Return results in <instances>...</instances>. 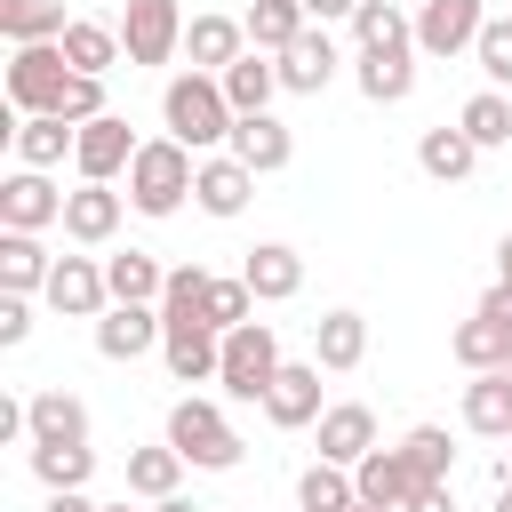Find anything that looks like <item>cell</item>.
<instances>
[{
  "label": "cell",
  "mask_w": 512,
  "mask_h": 512,
  "mask_svg": "<svg viewBox=\"0 0 512 512\" xmlns=\"http://www.w3.org/2000/svg\"><path fill=\"white\" fill-rule=\"evenodd\" d=\"M72 144H80V128H72V120H56V112L16 120V160H24V168H56Z\"/></svg>",
  "instance_id": "obj_34"
},
{
  "label": "cell",
  "mask_w": 512,
  "mask_h": 512,
  "mask_svg": "<svg viewBox=\"0 0 512 512\" xmlns=\"http://www.w3.org/2000/svg\"><path fill=\"white\" fill-rule=\"evenodd\" d=\"M168 448L184 464H200V472H232L240 464V432H232V416L216 400H176L168 408Z\"/></svg>",
  "instance_id": "obj_3"
},
{
  "label": "cell",
  "mask_w": 512,
  "mask_h": 512,
  "mask_svg": "<svg viewBox=\"0 0 512 512\" xmlns=\"http://www.w3.org/2000/svg\"><path fill=\"white\" fill-rule=\"evenodd\" d=\"M192 184H200V160H192L176 136H152V144L136 152V168H128V208H136V216H176V208L192 200Z\"/></svg>",
  "instance_id": "obj_2"
},
{
  "label": "cell",
  "mask_w": 512,
  "mask_h": 512,
  "mask_svg": "<svg viewBox=\"0 0 512 512\" xmlns=\"http://www.w3.org/2000/svg\"><path fill=\"white\" fill-rule=\"evenodd\" d=\"M368 448H376V408H368V400H336V408L320 416V464H344V472H352Z\"/></svg>",
  "instance_id": "obj_17"
},
{
  "label": "cell",
  "mask_w": 512,
  "mask_h": 512,
  "mask_svg": "<svg viewBox=\"0 0 512 512\" xmlns=\"http://www.w3.org/2000/svg\"><path fill=\"white\" fill-rule=\"evenodd\" d=\"M464 424H472V432H488V440H504V432H512V376H504V368H488V376H472V384H464Z\"/></svg>",
  "instance_id": "obj_30"
},
{
  "label": "cell",
  "mask_w": 512,
  "mask_h": 512,
  "mask_svg": "<svg viewBox=\"0 0 512 512\" xmlns=\"http://www.w3.org/2000/svg\"><path fill=\"white\" fill-rule=\"evenodd\" d=\"M104 280H112V304H160V296H168V272H160L144 248L104 256Z\"/></svg>",
  "instance_id": "obj_32"
},
{
  "label": "cell",
  "mask_w": 512,
  "mask_h": 512,
  "mask_svg": "<svg viewBox=\"0 0 512 512\" xmlns=\"http://www.w3.org/2000/svg\"><path fill=\"white\" fill-rule=\"evenodd\" d=\"M160 352H168V376L176 384H216V368H224V336L208 320H168Z\"/></svg>",
  "instance_id": "obj_11"
},
{
  "label": "cell",
  "mask_w": 512,
  "mask_h": 512,
  "mask_svg": "<svg viewBox=\"0 0 512 512\" xmlns=\"http://www.w3.org/2000/svg\"><path fill=\"white\" fill-rule=\"evenodd\" d=\"M272 88H280V64H264L256 48L224 72V104L240 112V120H256V112H272Z\"/></svg>",
  "instance_id": "obj_31"
},
{
  "label": "cell",
  "mask_w": 512,
  "mask_h": 512,
  "mask_svg": "<svg viewBox=\"0 0 512 512\" xmlns=\"http://www.w3.org/2000/svg\"><path fill=\"white\" fill-rule=\"evenodd\" d=\"M504 440H512V432H504Z\"/></svg>",
  "instance_id": "obj_54"
},
{
  "label": "cell",
  "mask_w": 512,
  "mask_h": 512,
  "mask_svg": "<svg viewBox=\"0 0 512 512\" xmlns=\"http://www.w3.org/2000/svg\"><path fill=\"white\" fill-rule=\"evenodd\" d=\"M24 336H32V296L0 288V344H24Z\"/></svg>",
  "instance_id": "obj_44"
},
{
  "label": "cell",
  "mask_w": 512,
  "mask_h": 512,
  "mask_svg": "<svg viewBox=\"0 0 512 512\" xmlns=\"http://www.w3.org/2000/svg\"><path fill=\"white\" fill-rule=\"evenodd\" d=\"M208 280H216V272L176 264V272H168V296H160V320H208Z\"/></svg>",
  "instance_id": "obj_40"
},
{
  "label": "cell",
  "mask_w": 512,
  "mask_h": 512,
  "mask_svg": "<svg viewBox=\"0 0 512 512\" xmlns=\"http://www.w3.org/2000/svg\"><path fill=\"white\" fill-rule=\"evenodd\" d=\"M352 480H360V504H392V512H400V504L416 496V472H408L400 448H368V456L352 464Z\"/></svg>",
  "instance_id": "obj_26"
},
{
  "label": "cell",
  "mask_w": 512,
  "mask_h": 512,
  "mask_svg": "<svg viewBox=\"0 0 512 512\" xmlns=\"http://www.w3.org/2000/svg\"><path fill=\"white\" fill-rule=\"evenodd\" d=\"M480 72H488V88H512V16H488L480 24Z\"/></svg>",
  "instance_id": "obj_43"
},
{
  "label": "cell",
  "mask_w": 512,
  "mask_h": 512,
  "mask_svg": "<svg viewBox=\"0 0 512 512\" xmlns=\"http://www.w3.org/2000/svg\"><path fill=\"white\" fill-rule=\"evenodd\" d=\"M40 512H104V504H88V496H80V488H56V496H48V504H40Z\"/></svg>",
  "instance_id": "obj_47"
},
{
  "label": "cell",
  "mask_w": 512,
  "mask_h": 512,
  "mask_svg": "<svg viewBox=\"0 0 512 512\" xmlns=\"http://www.w3.org/2000/svg\"><path fill=\"white\" fill-rule=\"evenodd\" d=\"M312 360H320L328 376L360 368V360H368V320H360V312H320V320H312Z\"/></svg>",
  "instance_id": "obj_20"
},
{
  "label": "cell",
  "mask_w": 512,
  "mask_h": 512,
  "mask_svg": "<svg viewBox=\"0 0 512 512\" xmlns=\"http://www.w3.org/2000/svg\"><path fill=\"white\" fill-rule=\"evenodd\" d=\"M280 368H288V360H280L272 320H248V328L224 336V368H216V384H224V400H264Z\"/></svg>",
  "instance_id": "obj_4"
},
{
  "label": "cell",
  "mask_w": 512,
  "mask_h": 512,
  "mask_svg": "<svg viewBox=\"0 0 512 512\" xmlns=\"http://www.w3.org/2000/svg\"><path fill=\"white\" fill-rule=\"evenodd\" d=\"M184 56H192V72L224 80V72L248 56V24H232V16H192V24H184Z\"/></svg>",
  "instance_id": "obj_14"
},
{
  "label": "cell",
  "mask_w": 512,
  "mask_h": 512,
  "mask_svg": "<svg viewBox=\"0 0 512 512\" xmlns=\"http://www.w3.org/2000/svg\"><path fill=\"white\" fill-rule=\"evenodd\" d=\"M496 288L512 296V232H504V248H496Z\"/></svg>",
  "instance_id": "obj_48"
},
{
  "label": "cell",
  "mask_w": 512,
  "mask_h": 512,
  "mask_svg": "<svg viewBox=\"0 0 512 512\" xmlns=\"http://www.w3.org/2000/svg\"><path fill=\"white\" fill-rule=\"evenodd\" d=\"M352 40H360V56H400V48H416V16H400L392 0H360Z\"/></svg>",
  "instance_id": "obj_27"
},
{
  "label": "cell",
  "mask_w": 512,
  "mask_h": 512,
  "mask_svg": "<svg viewBox=\"0 0 512 512\" xmlns=\"http://www.w3.org/2000/svg\"><path fill=\"white\" fill-rule=\"evenodd\" d=\"M120 48H128V64H168L184 48V8L176 0H128L120 8Z\"/></svg>",
  "instance_id": "obj_6"
},
{
  "label": "cell",
  "mask_w": 512,
  "mask_h": 512,
  "mask_svg": "<svg viewBox=\"0 0 512 512\" xmlns=\"http://www.w3.org/2000/svg\"><path fill=\"white\" fill-rule=\"evenodd\" d=\"M160 120H168V136L184 144V152H208V144H232V104H224V80H208V72H176L168 88H160Z\"/></svg>",
  "instance_id": "obj_1"
},
{
  "label": "cell",
  "mask_w": 512,
  "mask_h": 512,
  "mask_svg": "<svg viewBox=\"0 0 512 512\" xmlns=\"http://www.w3.org/2000/svg\"><path fill=\"white\" fill-rule=\"evenodd\" d=\"M176 480H184V456L160 440V448H128V496H144V504H168L176 496Z\"/></svg>",
  "instance_id": "obj_33"
},
{
  "label": "cell",
  "mask_w": 512,
  "mask_h": 512,
  "mask_svg": "<svg viewBox=\"0 0 512 512\" xmlns=\"http://www.w3.org/2000/svg\"><path fill=\"white\" fill-rule=\"evenodd\" d=\"M416 88V56L400 48V56H360V96L368 104H400Z\"/></svg>",
  "instance_id": "obj_38"
},
{
  "label": "cell",
  "mask_w": 512,
  "mask_h": 512,
  "mask_svg": "<svg viewBox=\"0 0 512 512\" xmlns=\"http://www.w3.org/2000/svg\"><path fill=\"white\" fill-rule=\"evenodd\" d=\"M416 168L440 176V184H464V176L480 168V144H472L464 128H424V136H416Z\"/></svg>",
  "instance_id": "obj_28"
},
{
  "label": "cell",
  "mask_w": 512,
  "mask_h": 512,
  "mask_svg": "<svg viewBox=\"0 0 512 512\" xmlns=\"http://www.w3.org/2000/svg\"><path fill=\"white\" fill-rule=\"evenodd\" d=\"M160 336H168L160 304H112V312L96 320V352H104V360H144Z\"/></svg>",
  "instance_id": "obj_13"
},
{
  "label": "cell",
  "mask_w": 512,
  "mask_h": 512,
  "mask_svg": "<svg viewBox=\"0 0 512 512\" xmlns=\"http://www.w3.org/2000/svg\"><path fill=\"white\" fill-rule=\"evenodd\" d=\"M32 472H40V488H48V496H56V488H88L96 448H32Z\"/></svg>",
  "instance_id": "obj_41"
},
{
  "label": "cell",
  "mask_w": 512,
  "mask_h": 512,
  "mask_svg": "<svg viewBox=\"0 0 512 512\" xmlns=\"http://www.w3.org/2000/svg\"><path fill=\"white\" fill-rule=\"evenodd\" d=\"M264 416H272L280 432L320 424V416H328V408H320V360H288V368L272 376V392H264Z\"/></svg>",
  "instance_id": "obj_12"
},
{
  "label": "cell",
  "mask_w": 512,
  "mask_h": 512,
  "mask_svg": "<svg viewBox=\"0 0 512 512\" xmlns=\"http://www.w3.org/2000/svg\"><path fill=\"white\" fill-rule=\"evenodd\" d=\"M56 280V256L40 248V232H0V288L8 296H32Z\"/></svg>",
  "instance_id": "obj_25"
},
{
  "label": "cell",
  "mask_w": 512,
  "mask_h": 512,
  "mask_svg": "<svg viewBox=\"0 0 512 512\" xmlns=\"http://www.w3.org/2000/svg\"><path fill=\"white\" fill-rule=\"evenodd\" d=\"M56 48H64V64H72V72H96V80L128 56V48H120V24H96V16H72Z\"/></svg>",
  "instance_id": "obj_23"
},
{
  "label": "cell",
  "mask_w": 512,
  "mask_h": 512,
  "mask_svg": "<svg viewBox=\"0 0 512 512\" xmlns=\"http://www.w3.org/2000/svg\"><path fill=\"white\" fill-rule=\"evenodd\" d=\"M240 24H248V48H256V56H288V48H296V40L312 32L304 0H256V8L240 16Z\"/></svg>",
  "instance_id": "obj_22"
},
{
  "label": "cell",
  "mask_w": 512,
  "mask_h": 512,
  "mask_svg": "<svg viewBox=\"0 0 512 512\" xmlns=\"http://www.w3.org/2000/svg\"><path fill=\"white\" fill-rule=\"evenodd\" d=\"M400 512H456V496H448V480H440V488H416Z\"/></svg>",
  "instance_id": "obj_45"
},
{
  "label": "cell",
  "mask_w": 512,
  "mask_h": 512,
  "mask_svg": "<svg viewBox=\"0 0 512 512\" xmlns=\"http://www.w3.org/2000/svg\"><path fill=\"white\" fill-rule=\"evenodd\" d=\"M448 352H456L472 376H488V368H504V360H512V320H496V312H472V320H456Z\"/></svg>",
  "instance_id": "obj_21"
},
{
  "label": "cell",
  "mask_w": 512,
  "mask_h": 512,
  "mask_svg": "<svg viewBox=\"0 0 512 512\" xmlns=\"http://www.w3.org/2000/svg\"><path fill=\"white\" fill-rule=\"evenodd\" d=\"M136 136H128V120L120 112H104V120H88L80 128V144H72V168H80V184H112L120 168H136Z\"/></svg>",
  "instance_id": "obj_8"
},
{
  "label": "cell",
  "mask_w": 512,
  "mask_h": 512,
  "mask_svg": "<svg viewBox=\"0 0 512 512\" xmlns=\"http://www.w3.org/2000/svg\"><path fill=\"white\" fill-rule=\"evenodd\" d=\"M480 24H488L480 0H424L416 8V48L424 56H464V48H480Z\"/></svg>",
  "instance_id": "obj_10"
},
{
  "label": "cell",
  "mask_w": 512,
  "mask_h": 512,
  "mask_svg": "<svg viewBox=\"0 0 512 512\" xmlns=\"http://www.w3.org/2000/svg\"><path fill=\"white\" fill-rule=\"evenodd\" d=\"M64 0H0V32L16 40V48H32V40H64Z\"/></svg>",
  "instance_id": "obj_36"
},
{
  "label": "cell",
  "mask_w": 512,
  "mask_h": 512,
  "mask_svg": "<svg viewBox=\"0 0 512 512\" xmlns=\"http://www.w3.org/2000/svg\"><path fill=\"white\" fill-rule=\"evenodd\" d=\"M336 80V40H328V24H312L288 56H280V88H296V96H320Z\"/></svg>",
  "instance_id": "obj_24"
},
{
  "label": "cell",
  "mask_w": 512,
  "mask_h": 512,
  "mask_svg": "<svg viewBox=\"0 0 512 512\" xmlns=\"http://www.w3.org/2000/svg\"><path fill=\"white\" fill-rule=\"evenodd\" d=\"M64 224V192L48 184V168H16L0 184V232H48Z\"/></svg>",
  "instance_id": "obj_9"
},
{
  "label": "cell",
  "mask_w": 512,
  "mask_h": 512,
  "mask_svg": "<svg viewBox=\"0 0 512 512\" xmlns=\"http://www.w3.org/2000/svg\"><path fill=\"white\" fill-rule=\"evenodd\" d=\"M400 456H408L416 488H440V480H448V456H456V448H448V432H440V424H416V432L400 440Z\"/></svg>",
  "instance_id": "obj_39"
},
{
  "label": "cell",
  "mask_w": 512,
  "mask_h": 512,
  "mask_svg": "<svg viewBox=\"0 0 512 512\" xmlns=\"http://www.w3.org/2000/svg\"><path fill=\"white\" fill-rule=\"evenodd\" d=\"M240 280L256 288V304H288V296L304 288V256H296L288 240H256L248 264H240Z\"/></svg>",
  "instance_id": "obj_18"
},
{
  "label": "cell",
  "mask_w": 512,
  "mask_h": 512,
  "mask_svg": "<svg viewBox=\"0 0 512 512\" xmlns=\"http://www.w3.org/2000/svg\"><path fill=\"white\" fill-rule=\"evenodd\" d=\"M232 160H240L248 176H280V168L296 160V136H288V120H272V112H256V120H232Z\"/></svg>",
  "instance_id": "obj_15"
},
{
  "label": "cell",
  "mask_w": 512,
  "mask_h": 512,
  "mask_svg": "<svg viewBox=\"0 0 512 512\" xmlns=\"http://www.w3.org/2000/svg\"><path fill=\"white\" fill-rule=\"evenodd\" d=\"M248 312H256V288H248V280H208V328H216V336L248 328Z\"/></svg>",
  "instance_id": "obj_42"
},
{
  "label": "cell",
  "mask_w": 512,
  "mask_h": 512,
  "mask_svg": "<svg viewBox=\"0 0 512 512\" xmlns=\"http://www.w3.org/2000/svg\"><path fill=\"white\" fill-rule=\"evenodd\" d=\"M360 504V480L344 472V464H304V480H296V512H352Z\"/></svg>",
  "instance_id": "obj_35"
},
{
  "label": "cell",
  "mask_w": 512,
  "mask_h": 512,
  "mask_svg": "<svg viewBox=\"0 0 512 512\" xmlns=\"http://www.w3.org/2000/svg\"><path fill=\"white\" fill-rule=\"evenodd\" d=\"M120 208H128V192H112V184H80V192H64V240L104 248V240L120 232Z\"/></svg>",
  "instance_id": "obj_16"
},
{
  "label": "cell",
  "mask_w": 512,
  "mask_h": 512,
  "mask_svg": "<svg viewBox=\"0 0 512 512\" xmlns=\"http://www.w3.org/2000/svg\"><path fill=\"white\" fill-rule=\"evenodd\" d=\"M248 192H256V176L224 152V160H200V184H192V200L208 208V216H240L248 208Z\"/></svg>",
  "instance_id": "obj_29"
},
{
  "label": "cell",
  "mask_w": 512,
  "mask_h": 512,
  "mask_svg": "<svg viewBox=\"0 0 512 512\" xmlns=\"http://www.w3.org/2000/svg\"><path fill=\"white\" fill-rule=\"evenodd\" d=\"M504 376H512V360H504Z\"/></svg>",
  "instance_id": "obj_53"
},
{
  "label": "cell",
  "mask_w": 512,
  "mask_h": 512,
  "mask_svg": "<svg viewBox=\"0 0 512 512\" xmlns=\"http://www.w3.org/2000/svg\"><path fill=\"white\" fill-rule=\"evenodd\" d=\"M456 128L480 144V152H496V144H512V96L504 88H480L464 112H456Z\"/></svg>",
  "instance_id": "obj_37"
},
{
  "label": "cell",
  "mask_w": 512,
  "mask_h": 512,
  "mask_svg": "<svg viewBox=\"0 0 512 512\" xmlns=\"http://www.w3.org/2000/svg\"><path fill=\"white\" fill-rule=\"evenodd\" d=\"M312 24H336V16H360V0H304Z\"/></svg>",
  "instance_id": "obj_46"
},
{
  "label": "cell",
  "mask_w": 512,
  "mask_h": 512,
  "mask_svg": "<svg viewBox=\"0 0 512 512\" xmlns=\"http://www.w3.org/2000/svg\"><path fill=\"white\" fill-rule=\"evenodd\" d=\"M32 448H88V408L64 384L32 392Z\"/></svg>",
  "instance_id": "obj_19"
},
{
  "label": "cell",
  "mask_w": 512,
  "mask_h": 512,
  "mask_svg": "<svg viewBox=\"0 0 512 512\" xmlns=\"http://www.w3.org/2000/svg\"><path fill=\"white\" fill-rule=\"evenodd\" d=\"M352 512H392V504H352Z\"/></svg>",
  "instance_id": "obj_51"
},
{
  "label": "cell",
  "mask_w": 512,
  "mask_h": 512,
  "mask_svg": "<svg viewBox=\"0 0 512 512\" xmlns=\"http://www.w3.org/2000/svg\"><path fill=\"white\" fill-rule=\"evenodd\" d=\"M40 296H48V312H64V320H104V312H112V280H104L96 256H56V280H48Z\"/></svg>",
  "instance_id": "obj_7"
},
{
  "label": "cell",
  "mask_w": 512,
  "mask_h": 512,
  "mask_svg": "<svg viewBox=\"0 0 512 512\" xmlns=\"http://www.w3.org/2000/svg\"><path fill=\"white\" fill-rule=\"evenodd\" d=\"M496 512H512V480H504V496H496Z\"/></svg>",
  "instance_id": "obj_50"
},
{
  "label": "cell",
  "mask_w": 512,
  "mask_h": 512,
  "mask_svg": "<svg viewBox=\"0 0 512 512\" xmlns=\"http://www.w3.org/2000/svg\"><path fill=\"white\" fill-rule=\"evenodd\" d=\"M152 512H200V504H192V496H168V504H152Z\"/></svg>",
  "instance_id": "obj_49"
},
{
  "label": "cell",
  "mask_w": 512,
  "mask_h": 512,
  "mask_svg": "<svg viewBox=\"0 0 512 512\" xmlns=\"http://www.w3.org/2000/svg\"><path fill=\"white\" fill-rule=\"evenodd\" d=\"M104 512H128V504H104Z\"/></svg>",
  "instance_id": "obj_52"
},
{
  "label": "cell",
  "mask_w": 512,
  "mask_h": 512,
  "mask_svg": "<svg viewBox=\"0 0 512 512\" xmlns=\"http://www.w3.org/2000/svg\"><path fill=\"white\" fill-rule=\"evenodd\" d=\"M64 88H72V64H64V48H56V40H32V48H16V56H8V104H16L24 120L64 112Z\"/></svg>",
  "instance_id": "obj_5"
}]
</instances>
